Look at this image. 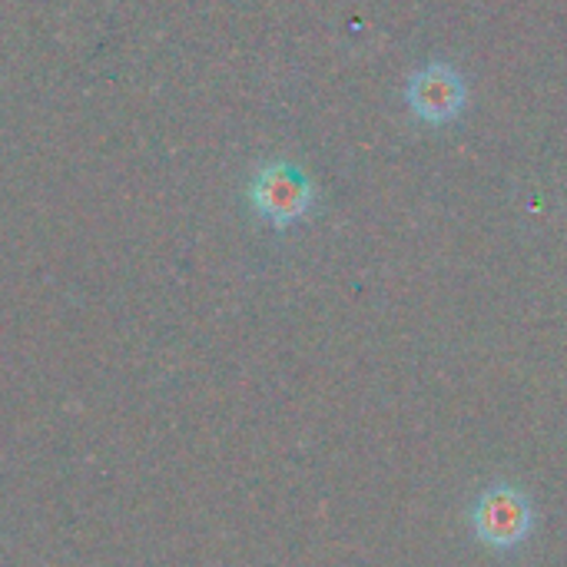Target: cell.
<instances>
[{"mask_svg":"<svg viewBox=\"0 0 567 567\" xmlns=\"http://www.w3.org/2000/svg\"><path fill=\"white\" fill-rule=\"evenodd\" d=\"M472 528L488 548H518L532 528H535V508L532 502L512 488V485H495L482 492V498L472 508Z\"/></svg>","mask_w":567,"mask_h":567,"instance_id":"cell-2","label":"cell"},{"mask_svg":"<svg viewBox=\"0 0 567 567\" xmlns=\"http://www.w3.org/2000/svg\"><path fill=\"white\" fill-rule=\"evenodd\" d=\"M249 199H252L256 213L266 223H272L276 229H289V226L302 223L312 213L316 186H312V179L299 166H292V163H269V166H262L252 176Z\"/></svg>","mask_w":567,"mask_h":567,"instance_id":"cell-1","label":"cell"},{"mask_svg":"<svg viewBox=\"0 0 567 567\" xmlns=\"http://www.w3.org/2000/svg\"><path fill=\"white\" fill-rule=\"evenodd\" d=\"M409 106L412 113L429 123V126H445V123H455L462 113H465V103H468V83L465 76L445 63V60H432L425 63L422 70H415L409 76Z\"/></svg>","mask_w":567,"mask_h":567,"instance_id":"cell-3","label":"cell"}]
</instances>
